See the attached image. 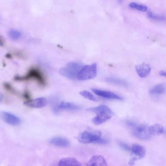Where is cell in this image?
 Returning <instances> with one entry per match:
<instances>
[{
    "instance_id": "obj_12",
    "label": "cell",
    "mask_w": 166,
    "mask_h": 166,
    "mask_svg": "<svg viewBox=\"0 0 166 166\" xmlns=\"http://www.w3.org/2000/svg\"><path fill=\"white\" fill-rule=\"evenodd\" d=\"M89 166H107V163L104 158L101 156H96L93 157L87 163Z\"/></svg>"
},
{
    "instance_id": "obj_26",
    "label": "cell",
    "mask_w": 166,
    "mask_h": 166,
    "mask_svg": "<svg viewBox=\"0 0 166 166\" xmlns=\"http://www.w3.org/2000/svg\"><path fill=\"white\" fill-rule=\"evenodd\" d=\"M126 124L129 126L134 127L136 126V123L134 121L131 120H127L126 121Z\"/></svg>"
},
{
    "instance_id": "obj_4",
    "label": "cell",
    "mask_w": 166,
    "mask_h": 166,
    "mask_svg": "<svg viewBox=\"0 0 166 166\" xmlns=\"http://www.w3.org/2000/svg\"><path fill=\"white\" fill-rule=\"evenodd\" d=\"M132 153L129 164L134 165L138 160L144 157L146 154V150L144 148L139 145H134L131 149Z\"/></svg>"
},
{
    "instance_id": "obj_3",
    "label": "cell",
    "mask_w": 166,
    "mask_h": 166,
    "mask_svg": "<svg viewBox=\"0 0 166 166\" xmlns=\"http://www.w3.org/2000/svg\"><path fill=\"white\" fill-rule=\"evenodd\" d=\"M101 135V132L98 130L85 131L79 135L78 139L82 143L89 144L97 140Z\"/></svg>"
},
{
    "instance_id": "obj_23",
    "label": "cell",
    "mask_w": 166,
    "mask_h": 166,
    "mask_svg": "<svg viewBox=\"0 0 166 166\" xmlns=\"http://www.w3.org/2000/svg\"><path fill=\"white\" fill-rule=\"evenodd\" d=\"M148 15L149 18L155 21H162L165 20V17L164 16L154 14L151 11H149Z\"/></svg>"
},
{
    "instance_id": "obj_11",
    "label": "cell",
    "mask_w": 166,
    "mask_h": 166,
    "mask_svg": "<svg viewBox=\"0 0 166 166\" xmlns=\"http://www.w3.org/2000/svg\"><path fill=\"white\" fill-rule=\"evenodd\" d=\"M92 91L96 95L103 98L112 99L123 100V98L116 95V94L111 92L104 91L98 89H92Z\"/></svg>"
},
{
    "instance_id": "obj_18",
    "label": "cell",
    "mask_w": 166,
    "mask_h": 166,
    "mask_svg": "<svg viewBox=\"0 0 166 166\" xmlns=\"http://www.w3.org/2000/svg\"><path fill=\"white\" fill-rule=\"evenodd\" d=\"M105 81L110 84L121 86H127L129 85L128 82L125 80L114 77H107L105 79Z\"/></svg>"
},
{
    "instance_id": "obj_30",
    "label": "cell",
    "mask_w": 166,
    "mask_h": 166,
    "mask_svg": "<svg viewBox=\"0 0 166 166\" xmlns=\"http://www.w3.org/2000/svg\"><path fill=\"white\" fill-rule=\"evenodd\" d=\"M4 44V41L2 37L0 36V45L3 46V45Z\"/></svg>"
},
{
    "instance_id": "obj_21",
    "label": "cell",
    "mask_w": 166,
    "mask_h": 166,
    "mask_svg": "<svg viewBox=\"0 0 166 166\" xmlns=\"http://www.w3.org/2000/svg\"><path fill=\"white\" fill-rule=\"evenodd\" d=\"M9 37L13 40H17L20 38L21 36V32L15 29H11L8 32Z\"/></svg>"
},
{
    "instance_id": "obj_6",
    "label": "cell",
    "mask_w": 166,
    "mask_h": 166,
    "mask_svg": "<svg viewBox=\"0 0 166 166\" xmlns=\"http://www.w3.org/2000/svg\"><path fill=\"white\" fill-rule=\"evenodd\" d=\"M0 118L5 123L11 125H17L21 123V119L17 116L6 111L0 112Z\"/></svg>"
},
{
    "instance_id": "obj_31",
    "label": "cell",
    "mask_w": 166,
    "mask_h": 166,
    "mask_svg": "<svg viewBox=\"0 0 166 166\" xmlns=\"http://www.w3.org/2000/svg\"><path fill=\"white\" fill-rule=\"evenodd\" d=\"M3 98V96L2 93L0 92V103L2 101Z\"/></svg>"
},
{
    "instance_id": "obj_25",
    "label": "cell",
    "mask_w": 166,
    "mask_h": 166,
    "mask_svg": "<svg viewBox=\"0 0 166 166\" xmlns=\"http://www.w3.org/2000/svg\"><path fill=\"white\" fill-rule=\"evenodd\" d=\"M119 146L124 150L126 151H129L131 150V149L130 147L125 143L120 142L119 143Z\"/></svg>"
},
{
    "instance_id": "obj_24",
    "label": "cell",
    "mask_w": 166,
    "mask_h": 166,
    "mask_svg": "<svg viewBox=\"0 0 166 166\" xmlns=\"http://www.w3.org/2000/svg\"><path fill=\"white\" fill-rule=\"evenodd\" d=\"M93 142L98 145H104L108 143V141L103 138H100L99 139Z\"/></svg>"
},
{
    "instance_id": "obj_14",
    "label": "cell",
    "mask_w": 166,
    "mask_h": 166,
    "mask_svg": "<svg viewBox=\"0 0 166 166\" xmlns=\"http://www.w3.org/2000/svg\"><path fill=\"white\" fill-rule=\"evenodd\" d=\"M87 111L92 112L98 114L101 113H105L109 115L114 114L112 110L108 107L104 105H101L96 107L91 108L87 109Z\"/></svg>"
},
{
    "instance_id": "obj_22",
    "label": "cell",
    "mask_w": 166,
    "mask_h": 166,
    "mask_svg": "<svg viewBox=\"0 0 166 166\" xmlns=\"http://www.w3.org/2000/svg\"><path fill=\"white\" fill-rule=\"evenodd\" d=\"M80 94L84 98L91 101H98L100 100L99 98L94 96L91 93L86 91H81L80 92Z\"/></svg>"
},
{
    "instance_id": "obj_8",
    "label": "cell",
    "mask_w": 166,
    "mask_h": 166,
    "mask_svg": "<svg viewBox=\"0 0 166 166\" xmlns=\"http://www.w3.org/2000/svg\"><path fill=\"white\" fill-rule=\"evenodd\" d=\"M81 108V107L74 104L68 102H62L55 107L53 109L55 113H58L63 110H78Z\"/></svg>"
},
{
    "instance_id": "obj_16",
    "label": "cell",
    "mask_w": 166,
    "mask_h": 166,
    "mask_svg": "<svg viewBox=\"0 0 166 166\" xmlns=\"http://www.w3.org/2000/svg\"><path fill=\"white\" fill-rule=\"evenodd\" d=\"M111 116L105 113H101L97 114V115L92 119L93 123L96 125H100L104 122L110 119Z\"/></svg>"
},
{
    "instance_id": "obj_28",
    "label": "cell",
    "mask_w": 166,
    "mask_h": 166,
    "mask_svg": "<svg viewBox=\"0 0 166 166\" xmlns=\"http://www.w3.org/2000/svg\"><path fill=\"white\" fill-rule=\"evenodd\" d=\"M159 75L162 76L166 77V73L165 71H161L160 72Z\"/></svg>"
},
{
    "instance_id": "obj_1",
    "label": "cell",
    "mask_w": 166,
    "mask_h": 166,
    "mask_svg": "<svg viewBox=\"0 0 166 166\" xmlns=\"http://www.w3.org/2000/svg\"><path fill=\"white\" fill-rule=\"evenodd\" d=\"M83 66L76 62L69 63L67 66L61 68L59 72L63 76L72 80L77 79V76Z\"/></svg>"
},
{
    "instance_id": "obj_17",
    "label": "cell",
    "mask_w": 166,
    "mask_h": 166,
    "mask_svg": "<svg viewBox=\"0 0 166 166\" xmlns=\"http://www.w3.org/2000/svg\"><path fill=\"white\" fill-rule=\"evenodd\" d=\"M151 135H158L163 134L164 132V127L161 125L156 124L149 127Z\"/></svg>"
},
{
    "instance_id": "obj_33",
    "label": "cell",
    "mask_w": 166,
    "mask_h": 166,
    "mask_svg": "<svg viewBox=\"0 0 166 166\" xmlns=\"http://www.w3.org/2000/svg\"><path fill=\"white\" fill-rule=\"evenodd\" d=\"M6 57L8 58H10L11 57V55L9 54H8L6 55Z\"/></svg>"
},
{
    "instance_id": "obj_5",
    "label": "cell",
    "mask_w": 166,
    "mask_h": 166,
    "mask_svg": "<svg viewBox=\"0 0 166 166\" xmlns=\"http://www.w3.org/2000/svg\"><path fill=\"white\" fill-rule=\"evenodd\" d=\"M133 134L135 137L141 140L148 139L151 136L149 127L143 124L136 127L134 130Z\"/></svg>"
},
{
    "instance_id": "obj_32",
    "label": "cell",
    "mask_w": 166,
    "mask_h": 166,
    "mask_svg": "<svg viewBox=\"0 0 166 166\" xmlns=\"http://www.w3.org/2000/svg\"><path fill=\"white\" fill-rule=\"evenodd\" d=\"M123 1L124 0H117L118 2L120 4L122 3L123 2Z\"/></svg>"
},
{
    "instance_id": "obj_2",
    "label": "cell",
    "mask_w": 166,
    "mask_h": 166,
    "mask_svg": "<svg viewBox=\"0 0 166 166\" xmlns=\"http://www.w3.org/2000/svg\"><path fill=\"white\" fill-rule=\"evenodd\" d=\"M97 71V64L96 63H94L90 65L84 66L77 75V79L81 81L93 79L96 75Z\"/></svg>"
},
{
    "instance_id": "obj_19",
    "label": "cell",
    "mask_w": 166,
    "mask_h": 166,
    "mask_svg": "<svg viewBox=\"0 0 166 166\" xmlns=\"http://www.w3.org/2000/svg\"><path fill=\"white\" fill-rule=\"evenodd\" d=\"M165 92V86L163 84L158 85L151 89L149 92L152 95H161Z\"/></svg>"
},
{
    "instance_id": "obj_13",
    "label": "cell",
    "mask_w": 166,
    "mask_h": 166,
    "mask_svg": "<svg viewBox=\"0 0 166 166\" xmlns=\"http://www.w3.org/2000/svg\"><path fill=\"white\" fill-rule=\"evenodd\" d=\"M49 142L53 145L62 147H67L70 145V142L68 140L60 137H54Z\"/></svg>"
},
{
    "instance_id": "obj_7",
    "label": "cell",
    "mask_w": 166,
    "mask_h": 166,
    "mask_svg": "<svg viewBox=\"0 0 166 166\" xmlns=\"http://www.w3.org/2000/svg\"><path fill=\"white\" fill-rule=\"evenodd\" d=\"M31 78L36 79L42 85H44L45 84V80H44L42 74L40 71L36 69H33L31 70L28 74L25 77H21L18 76L16 77V80H21Z\"/></svg>"
},
{
    "instance_id": "obj_9",
    "label": "cell",
    "mask_w": 166,
    "mask_h": 166,
    "mask_svg": "<svg viewBox=\"0 0 166 166\" xmlns=\"http://www.w3.org/2000/svg\"><path fill=\"white\" fill-rule=\"evenodd\" d=\"M47 103L45 98L40 97L35 99L30 100L24 103L26 106L32 108H41L46 106Z\"/></svg>"
},
{
    "instance_id": "obj_29",
    "label": "cell",
    "mask_w": 166,
    "mask_h": 166,
    "mask_svg": "<svg viewBox=\"0 0 166 166\" xmlns=\"http://www.w3.org/2000/svg\"><path fill=\"white\" fill-rule=\"evenodd\" d=\"M5 87L6 88V89L8 90H12V87H11V86L9 84H5Z\"/></svg>"
},
{
    "instance_id": "obj_15",
    "label": "cell",
    "mask_w": 166,
    "mask_h": 166,
    "mask_svg": "<svg viewBox=\"0 0 166 166\" xmlns=\"http://www.w3.org/2000/svg\"><path fill=\"white\" fill-rule=\"evenodd\" d=\"M58 165L61 166H80L81 164L74 158L68 157L60 160Z\"/></svg>"
},
{
    "instance_id": "obj_20",
    "label": "cell",
    "mask_w": 166,
    "mask_h": 166,
    "mask_svg": "<svg viewBox=\"0 0 166 166\" xmlns=\"http://www.w3.org/2000/svg\"><path fill=\"white\" fill-rule=\"evenodd\" d=\"M130 8L141 11L142 12H146L148 10V7L146 6L137 3L135 2H131L129 5Z\"/></svg>"
},
{
    "instance_id": "obj_10",
    "label": "cell",
    "mask_w": 166,
    "mask_h": 166,
    "mask_svg": "<svg viewBox=\"0 0 166 166\" xmlns=\"http://www.w3.org/2000/svg\"><path fill=\"white\" fill-rule=\"evenodd\" d=\"M135 69L138 75L141 78H144L150 74L152 68L148 64L143 63L137 65Z\"/></svg>"
},
{
    "instance_id": "obj_27",
    "label": "cell",
    "mask_w": 166,
    "mask_h": 166,
    "mask_svg": "<svg viewBox=\"0 0 166 166\" xmlns=\"http://www.w3.org/2000/svg\"><path fill=\"white\" fill-rule=\"evenodd\" d=\"M24 98L27 100H30V95L28 92H26L24 94Z\"/></svg>"
}]
</instances>
